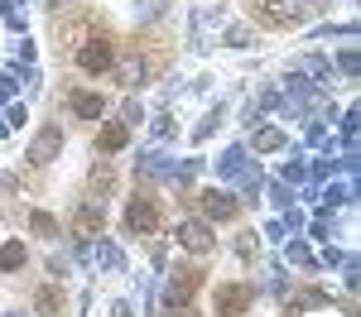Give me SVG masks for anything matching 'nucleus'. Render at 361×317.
Listing matches in <instances>:
<instances>
[{
  "mask_svg": "<svg viewBox=\"0 0 361 317\" xmlns=\"http://www.w3.org/2000/svg\"><path fill=\"white\" fill-rule=\"evenodd\" d=\"M58 303H63V298H58L54 288H44V293L34 298V308H39V313H58Z\"/></svg>",
  "mask_w": 361,
  "mask_h": 317,
  "instance_id": "14",
  "label": "nucleus"
},
{
  "mask_svg": "<svg viewBox=\"0 0 361 317\" xmlns=\"http://www.w3.org/2000/svg\"><path fill=\"white\" fill-rule=\"evenodd\" d=\"M126 140H130V130H126L121 120H111V125L97 135V149H102V154H116V149H126Z\"/></svg>",
  "mask_w": 361,
  "mask_h": 317,
  "instance_id": "9",
  "label": "nucleus"
},
{
  "mask_svg": "<svg viewBox=\"0 0 361 317\" xmlns=\"http://www.w3.org/2000/svg\"><path fill=\"white\" fill-rule=\"evenodd\" d=\"M73 231H78V235H97V231H102V216H97L92 207H82L78 221H73Z\"/></svg>",
  "mask_w": 361,
  "mask_h": 317,
  "instance_id": "12",
  "label": "nucleus"
},
{
  "mask_svg": "<svg viewBox=\"0 0 361 317\" xmlns=\"http://www.w3.org/2000/svg\"><path fill=\"white\" fill-rule=\"evenodd\" d=\"M20 264H25V245H20V240L0 245V269H20Z\"/></svg>",
  "mask_w": 361,
  "mask_h": 317,
  "instance_id": "13",
  "label": "nucleus"
},
{
  "mask_svg": "<svg viewBox=\"0 0 361 317\" xmlns=\"http://www.w3.org/2000/svg\"><path fill=\"white\" fill-rule=\"evenodd\" d=\"M255 15H260L265 25H299L304 5H299V0H255Z\"/></svg>",
  "mask_w": 361,
  "mask_h": 317,
  "instance_id": "3",
  "label": "nucleus"
},
{
  "mask_svg": "<svg viewBox=\"0 0 361 317\" xmlns=\"http://www.w3.org/2000/svg\"><path fill=\"white\" fill-rule=\"evenodd\" d=\"M73 111L82 115V120H97V115H102V96H92V91H78V96H73Z\"/></svg>",
  "mask_w": 361,
  "mask_h": 317,
  "instance_id": "10",
  "label": "nucleus"
},
{
  "mask_svg": "<svg viewBox=\"0 0 361 317\" xmlns=\"http://www.w3.org/2000/svg\"><path fill=\"white\" fill-rule=\"evenodd\" d=\"M34 231H39V235H54L58 221H54V216H44V212H34Z\"/></svg>",
  "mask_w": 361,
  "mask_h": 317,
  "instance_id": "15",
  "label": "nucleus"
},
{
  "mask_svg": "<svg viewBox=\"0 0 361 317\" xmlns=\"http://www.w3.org/2000/svg\"><path fill=\"white\" fill-rule=\"evenodd\" d=\"M58 149H63V135H58V130H44L39 140L29 144V159H34V164H49V159H58Z\"/></svg>",
  "mask_w": 361,
  "mask_h": 317,
  "instance_id": "8",
  "label": "nucleus"
},
{
  "mask_svg": "<svg viewBox=\"0 0 361 317\" xmlns=\"http://www.w3.org/2000/svg\"><path fill=\"white\" fill-rule=\"evenodd\" d=\"M111 63H116V44L106 34H87L82 44H78V67L82 72L102 77V72H111Z\"/></svg>",
  "mask_w": 361,
  "mask_h": 317,
  "instance_id": "1",
  "label": "nucleus"
},
{
  "mask_svg": "<svg viewBox=\"0 0 361 317\" xmlns=\"http://www.w3.org/2000/svg\"><path fill=\"white\" fill-rule=\"evenodd\" d=\"M126 226L140 231V235H149V231H159V207L149 198H135L130 207H126Z\"/></svg>",
  "mask_w": 361,
  "mask_h": 317,
  "instance_id": "4",
  "label": "nucleus"
},
{
  "mask_svg": "<svg viewBox=\"0 0 361 317\" xmlns=\"http://www.w3.org/2000/svg\"><path fill=\"white\" fill-rule=\"evenodd\" d=\"M250 303H255V293L246 284H222L217 288V317H241L250 313Z\"/></svg>",
  "mask_w": 361,
  "mask_h": 317,
  "instance_id": "2",
  "label": "nucleus"
},
{
  "mask_svg": "<svg viewBox=\"0 0 361 317\" xmlns=\"http://www.w3.org/2000/svg\"><path fill=\"white\" fill-rule=\"evenodd\" d=\"M178 274H183V279H173V298L183 303V298H193V288L202 284V279H197V269H178Z\"/></svg>",
  "mask_w": 361,
  "mask_h": 317,
  "instance_id": "11",
  "label": "nucleus"
},
{
  "mask_svg": "<svg viewBox=\"0 0 361 317\" xmlns=\"http://www.w3.org/2000/svg\"><path fill=\"white\" fill-rule=\"evenodd\" d=\"M54 5H68V0H54Z\"/></svg>",
  "mask_w": 361,
  "mask_h": 317,
  "instance_id": "16",
  "label": "nucleus"
},
{
  "mask_svg": "<svg viewBox=\"0 0 361 317\" xmlns=\"http://www.w3.org/2000/svg\"><path fill=\"white\" fill-rule=\"evenodd\" d=\"M178 240H183V250H193V255L212 250V231H207V221H188V226L178 231Z\"/></svg>",
  "mask_w": 361,
  "mask_h": 317,
  "instance_id": "6",
  "label": "nucleus"
},
{
  "mask_svg": "<svg viewBox=\"0 0 361 317\" xmlns=\"http://www.w3.org/2000/svg\"><path fill=\"white\" fill-rule=\"evenodd\" d=\"M202 212H207L212 221H231L241 207H236V198H226V193H202Z\"/></svg>",
  "mask_w": 361,
  "mask_h": 317,
  "instance_id": "7",
  "label": "nucleus"
},
{
  "mask_svg": "<svg viewBox=\"0 0 361 317\" xmlns=\"http://www.w3.org/2000/svg\"><path fill=\"white\" fill-rule=\"evenodd\" d=\"M111 67H116V77H121V86H130V91H135V86L145 82V72H149V67H145V58H140V53H126V58H116Z\"/></svg>",
  "mask_w": 361,
  "mask_h": 317,
  "instance_id": "5",
  "label": "nucleus"
}]
</instances>
